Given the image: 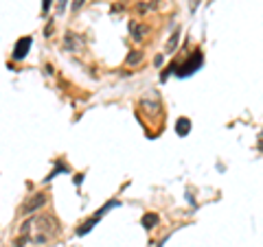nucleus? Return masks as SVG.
I'll use <instances>...</instances> for the list:
<instances>
[{
	"label": "nucleus",
	"mask_w": 263,
	"mask_h": 247,
	"mask_svg": "<svg viewBox=\"0 0 263 247\" xmlns=\"http://www.w3.org/2000/svg\"><path fill=\"white\" fill-rule=\"evenodd\" d=\"M22 236L31 243H48L57 234V221L48 215H35L22 223Z\"/></svg>",
	"instance_id": "obj_1"
},
{
	"label": "nucleus",
	"mask_w": 263,
	"mask_h": 247,
	"mask_svg": "<svg viewBox=\"0 0 263 247\" xmlns=\"http://www.w3.org/2000/svg\"><path fill=\"white\" fill-rule=\"evenodd\" d=\"M29 48H31V37H20L18 44H15V48H13V57L15 59H24L27 53H29Z\"/></svg>",
	"instance_id": "obj_2"
},
{
	"label": "nucleus",
	"mask_w": 263,
	"mask_h": 247,
	"mask_svg": "<svg viewBox=\"0 0 263 247\" xmlns=\"http://www.w3.org/2000/svg\"><path fill=\"white\" fill-rule=\"evenodd\" d=\"M200 64H202V55L195 51V53H193V59L189 61L186 66H182V68H180V72H178V75H180V77H186V75H191V72H193V70H195L197 66H200Z\"/></svg>",
	"instance_id": "obj_3"
},
{
	"label": "nucleus",
	"mask_w": 263,
	"mask_h": 247,
	"mask_svg": "<svg viewBox=\"0 0 263 247\" xmlns=\"http://www.w3.org/2000/svg\"><path fill=\"white\" fill-rule=\"evenodd\" d=\"M44 201H46V195H42V193H37L33 199L24 205V212H33V210H37L40 205H44Z\"/></svg>",
	"instance_id": "obj_4"
},
{
	"label": "nucleus",
	"mask_w": 263,
	"mask_h": 247,
	"mask_svg": "<svg viewBox=\"0 0 263 247\" xmlns=\"http://www.w3.org/2000/svg\"><path fill=\"white\" fill-rule=\"evenodd\" d=\"M176 131H178V136H186L189 131H191V120H189V118H180L178 125H176Z\"/></svg>",
	"instance_id": "obj_5"
},
{
	"label": "nucleus",
	"mask_w": 263,
	"mask_h": 247,
	"mask_svg": "<svg viewBox=\"0 0 263 247\" xmlns=\"http://www.w3.org/2000/svg\"><path fill=\"white\" fill-rule=\"evenodd\" d=\"M156 223H158V217H156V215H145L143 217V225L145 228H154Z\"/></svg>",
	"instance_id": "obj_6"
},
{
	"label": "nucleus",
	"mask_w": 263,
	"mask_h": 247,
	"mask_svg": "<svg viewBox=\"0 0 263 247\" xmlns=\"http://www.w3.org/2000/svg\"><path fill=\"white\" fill-rule=\"evenodd\" d=\"M176 44H178V33H176L174 37H171V42H169V48H167V51H174V48H176Z\"/></svg>",
	"instance_id": "obj_7"
},
{
	"label": "nucleus",
	"mask_w": 263,
	"mask_h": 247,
	"mask_svg": "<svg viewBox=\"0 0 263 247\" xmlns=\"http://www.w3.org/2000/svg\"><path fill=\"white\" fill-rule=\"evenodd\" d=\"M138 59H141V57H138V53H132V55L127 57V64H136Z\"/></svg>",
	"instance_id": "obj_8"
},
{
	"label": "nucleus",
	"mask_w": 263,
	"mask_h": 247,
	"mask_svg": "<svg viewBox=\"0 0 263 247\" xmlns=\"http://www.w3.org/2000/svg\"><path fill=\"white\" fill-rule=\"evenodd\" d=\"M48 7H51V0H44V3H42V13L48 11Z\"/></svg>",
	"instance_id": "obj_9"
},
{
	"label": "nucleus",
	"mask_w": 263,
	"mask_h": 247,
	"mask_svg": "<svg viewBox=\"0 0 263 247\" xmlns=\"http://www.w3.org/2000/svg\"><path fill=\"white\" fill-rule=\"evenodd\" d=\"M81 5H84V0H75V3H72V9H79Z\"/></svg>",
	"instance_id": "obj_10"
},
{
	"label": "nucleus",
	"mask_w": 263,
	"mask_h": 247,
	"mask_svg": "<svg viewBox=\"0 0 263 247\" xmlns=\"http://www.w3.org/2000/svg\"><path fill=\"white\" fill-rule=\"evenodd\" d=\"M64 5H66V0H60V11L64 9Z\"/></svg>",
	"instance_id": "obj_11"
}]
</instances>
